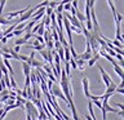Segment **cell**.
<instances>
[{"instance_id": "cell-17", "label": "cell", "mask_w": 124, "mask_h": 120, "mask_svg": "<svg viewBox=\"0 0 124 120\" xmlns=\"http://www.w3.org/2000/svg\"><path fill=\"white\" fill-rule=\"evenodd\" d=\"M75 17L78 18V21H79L80 23H83L85 21V17H84V14L83 13H80L79 10H76V13H75Z\"/></svg>"}, {"instance_id": "cell-9", "label": "cell", "mask_w": 124, "mask_h": 120, "mask_svg": "<svg viewBox=\"0 0 124 120\" xmlns=\"http://www.w3.org/2000/svg\"><path fill=\"white\" fill-rule=\"evenodd\" d=\"M98 60H100V54H98V53L93 54L91 60H88V66H89V67H92V66H94V63H96V62L98 61Z\"/></svg>"}, {"instance_id": "cell-37", "label": "cell", "mask_w": 124, "mask_h": 120, "mask_svg": "<svg viewBox=\"0 0 124 120\" xmlns=\"http://www.w3.org/2000/svg\"><path fill=\"white\" fill-rule=\"evenodd\" d=\"M0 79H3V72L0 71Z\"/></svg>"}, {"instance_id": "cell-27", "label": "cell", "mask_w": 124, "mask_h": 120, "mask_svg": "<svg viewBox=\"0 0 124 120\" xmlns=\"http://www.w3.org/2000/svg\"><path fill=\"white\" fill-rule=\"evenodd\" d=\"M69 63H70V67H72L74 70H76V62H75V60H72V58H71V60L69 61Z\"/></svg>"}, {"instance_id": "cell-20", "label": "cell", "mask_w": 124, "mask_h": 120, "mask_svg": "<svg viewBox=\"0 0 124 120\" xmlns=\"http://www.w3.org/2000/svg\"><path fill=\"white\" fill-rule=\"evenodd\" d=\"M44 25H43V22H40V26H39V29H38V31H36V35H44Z\"/></svg>"}, {"instance_id": "cell-1", "label": "cell", "mask_w": 124, "mask_h": 120, "mask_svg": "<svg viewBox=\"0 0 124 120\" xmlns=\"http://www.w3.org/2000/svg\"><path fill=\"white\" fill-rule=\"evenodd\" d=\"M25 110H26V114L27 115H30L31 118H36L38 119V116H39V110L36 108V106L31 102V101L27 99L26 102H25Z\"/></svg>"}, {"instance_id": "cell-12", "label": "cell", "mask_w": 124, "mask_h": 120, "mask_svg": "<svg viewBox=\"0 0 124 120\" xmlns=\"http://www.w3.org/2000/svg\"><path fill=\"white\" fill-rule=\"evenodd\" d=\"M114 71L118 74V76L120 77V79H123V68H122V66H119L118 63L114 65Z\"/></svg>"}, {"instance_id": "cell-35", "label": "cell", "mask_w": 124, "mask_h": 120, "mask_svg": "<svg viewBox=\"0 0 124 120\" xmlns=\"http://www.w3.org/2000/svg\"><path fill=\"white\" fill-rule=\"evenodd\" d=\"M85 119H87V120H93L91 116H88V115H85Z\"/></svg>"}, {"instance_id": "cell-3", "label": "cell", "mask_w": 124, "mask_h": 120, "mask_svg": "<svg viewBox=\"0 0 124 120\" xmlns=\"http://www.w3.org/2000/svg\"><path fill=\"white\" fill-rule=\"evenodd\" d=\"M48 93H49L50 96H53V97H58V98H61L62 101L67 102V101H66V98H65V96H63V93H62L61 87H60V85H57V83H53L52 88L49 89V92H48Z\"/></svg>"}, {"instance_id": "cell-28", "label": "cell", "mask_w": 124, "mask_h": 120, "mask_svg": "<svg viewBox=\"0 0 124 120\" xmlns=\"http://www.w3.org/2000/svg\"><path fill=\"white\" fill-rule=\"evenodd\" d=\"M71 3H67V4H63V12L66 10V12H69L70 9H71Z\"/></svg>"}, {"instance_id": "cell-22", "label": "cell", "mask_w": 124, "mask_h": 120, "mask_svg": "<svg viewBox=\"0 0 124 120\" xmlns=\"http://www.w3.org/2000/svg\"><path fill=\"white\" fill-rule=\"evenodd\" d=\"M63 12V4L58 3V5L56 7V10H54V13H62Z\"/></svg>"}, {"instance_id": "cell-7", "label": "cell", "mask_w": 124, "mask_h": 120, "mask_svg": "<svg viewBox=\"0 0 124 120\" xmlns=\"http://www.w3.org/2000/svg\"><path fill=\"white\" fill-rule=\"evenodd\" d=\"M30 7H26L25 9H21V10H17V12H10V13H8V18L9 19H12V18H16V17H18V15H21V14H23L25 12L29 9Z\"/></svg>"}, {"instance_id": "cell-4", "label": "cell", "mask_w": 124, "mask_h": 120, "mask_svg": "<svg viewBox=\"0 0 124 120\" xmlns=\"http://www.w3.org/2000/svg\"><path fill=\"white\" fill-rule=\"evenodd\" d=\"M32 13H34V9H32V8H29V9H27L23 14H21V17L18 18V23H19V22H26V21H29V19L32 17Z\"/></svg>"}, {"instance_id": "cell-34", "label": "cell", "mask_w": 124, "mask_h": 120, "mask_svg": "<svg viewBox=\"0 0 124 120\" xmlns=\"http://www.w3.org/2000/svg\"><path fill=\"white\" fill-rule=\"evenodd\" d=\"M116 106H118L119 108H122V110H123V103H116Z\"/></svg>"}, {"instance_id": "cell-6", "label": "cell", "mask_w": 124, "mask_h": 120, "mask_svg": "<svg viewBox=\"0 0 124 120\" xmlns=\"http://www.w3.org/2000/svg\"><path fill=\"white\" fill-rule=\"evenodd\" d=\"M81 84H83V90H84V94L87 98L91 97V93H89V81H88V77H83L81 79Z\"/></svg>"}, {"instance_id": "cell-10", "label": "cell", "mask_w": 124, "mask_h": 120, "mask_svg": "<svg viewBox=\"0 0 124 120\" xmlns=\"http://www.w3.org/2000/svg\"><path fill=\"white\" fill-rule=\"evenodd\" d=\"M13 23H16V22L12 21V19L4 18L3 15H0V25H3V26H10V25H13Z\"/></svg>"}, {"instance_id": "cell-2", "label": "cell", "mask_w": 124, "mask_h": 120, "mask_svg": "<svg viewBox=\"0 0 124 120\" xmlns=\"http://www.w3.org/2000/svg\"><path fill=\"white\" fill-rule=\"evenodd\" d=\"M101 111H102V120H107L106 112H114V114H118L119 112L116 108H112L110 105H108V98H103L102 99V107H101Z\"/></svg>"}, {"instance_id": "cell-36", "label": "cell", "mask_w": 124, "mask_h": 120, "mask_svg": "<svg viewBox=\"0 0 124 120\" xmlns=\"http://www.w3.org/2000/svg\"><path fill=\"white\" fill-rule=\"evenodd\" d=\"M26 120H32V118H31L30 115H27V116H26Z\"/></svg>"}, {"instance_id": "cell-32", "label": "cell", "mask_w": 124, "mask_h": 120, "mask_svg": "<svg viewBox=\"0 0 124 120\" xmlns=\"http://www.w3.org/2000/svg\"><path fill=\"white\" fill-rule=\"evenodd\" d=\"M13 50H14L16 53H19V50H21V46H19V45H16L14 48H13Z\"/></svg>"}, {"instance_id": "cell-5", "label": "cell", "mask_w": 124, "mask_h": 120, "mask_svg": "<svg viewBox=\"0 0 124 120\" xmlns=\"http://www.w3.org/2000/svg\"><path fill=\"white\" fill-rule=\"evenodd\" d=\"M98 68H100V72H101V76H102V80H103V83H105V85H110L111 83H112V80H111V77L106 74V71L103 70V67L102 66H98Z\"/></svg>"}, {"instance_id": "cell-11", "label": "cell", "mask_w": 124, "mask_h": 120, "mask_svg": "<svg viewBox=\"0 0 124 120\" xmlns=\"http://www.w3.org/2000/svg\"><path fill=\"white\" fill-rule=\"evenodd\" d=\"M115 89H116V84L112 81L110 85H107V87H106V92H105V93H111V94H114V93H115Z\"/></svg>"}, {"instance_id": "cell-23", "label": "cell", "mask_w": 124, "mask_h": 120, "mask_svg": "<svg viewBox=\"0 0 124 120\" xmlns=\"http://www.w3.org/2000/svg\"><path fill=\"white\" fill-rule=\"evenodd\" d=\"M58 3H60V1H54V0L52 1V0H49V3H48V7H49V8H52V9L54 10V9H56V7L58 5Z\"/></svg>"}, {"instance_id": "cell-33", "label": "cell", "mask_w": 124, "mask_h": 120, "mask_svg": "<svg viewBox=\"0 0 124 120\" xmlns=\"http://www.w3.org/2000/svg\"><path fill=\"white\" fill-rule=\"evenodd\" d=\"M70 10H71V15H75V13H76L78 9H75L74 7H71V9H70Z\"/></svg>"}, {"instance_id": "cell-38", "label": "cell", "mask_w": 124, "mask_h": 120, "mask_svg": "<svg viewBox=\"0 0 124 120\" xmlns=\"http://www.w3.org/2000/svg\"><path fill=\"white\" fill-rule=\"evenodd\" d=\"M3 107H4V105H3L1 102H0V108H3Z\"/></svg>"}, {"instance_id": "cell-16", "label": "cell", "mask_w": 124, "mask_h": 120, "mask_svg": "<svg viewBox=\"0 0 124 120\" xmlns=\"http://www.w3.org/2000/svg\"><path fill=\"white\" fill-rule=\"evenodd\" d=\"M63 54H65V61L66 62H69L70 60H71V54H70L69 46H67V48H63Z\"/></svg>"}, {"instance_id": "cell-39", "label": "cell", "mask_w": 124, "mask_h": 120, "mask_svg": "<svg viewBox=\"0 0 124 120\" xmlns=\"http://www.w3.org/2000/svg\"><path fill=\"white\" fill-rule=\"evenodd\" d=\"M3 45H4V44H3V43H1V41H0V48H1V46H3Z\"/></svg>"}, {"instance_id": "cell-19", "label": "cell", "mask_w": 124, "mask_h": 120, "mask_svg": "<svg viewBox=\"0 0 124 120\" xmlns=\"http://www.w3.org/2000/svg\"><path fill=\"white\" fill-rule=\"evenodd\" d=\"M27 44H29V41L25 40L23 38H18L17 40H16V45H19V46H21V45H27Z\"/></svg>"}, {"instance_id": "cell-30", "label": "cell", "mask_w": 124, "mask_h": 120, "mask_svg": "<svg viewBox=\"0 0 124 120\" xmlns=\"http://www.w3.org/2000/svg\"><path fill=\"white\" fill-rule=\"evenodd\" d=\"M45 13H46V15L49 17V15L53 13V9H52V8H49V7H45Z\"/></svg>"}, {"instance_id": "cell-21", "label": "cell", "mask_w": 124, "mask_h": 120, "mask_svg": "<svg viewBox=\"0 0 124 120\" xmlns=\"http://www.w3.org/2000/svg\"><path fill=\"white\" fill-rule=\"evenodd\" d=\"M110 41H111V44H112V45H115V46H116V48H122V49H123V43L118 41L116 39H115V40H110Z\"/></svg>"}, {"instance_id": "cell-29", "label": "cell", "mask_w": 124, "mask_h": 120, "mask_svg": "<svg viewBox=\"0 0 124 120\" xmlns=\"http://www.w3.org/2000/svg\"><path fill=\"white\" fill-rule=\"evenodd\" d=\"M31 85V80H30V76H26V80H25V88H29Z\"/></svg>"}, {"instance_id": "cell-18", "label": "cell", "mask_w": 124, "mask_h": 120, "mask_svg": "<svg viewBox=\"0 0 124 120\" xmlns=\"http://www.w3.org/2000/svg\"><path fill=\"white\" fill-rule=\"evenodd\" d=\"M84 8H85V15H84V17H85V21H88V19H91V8L88 7L87 3H85Z\"/></svg>"}, {"instance_id": "cell-24", "label": "cell", "mask_w": 124, "mask_h": 120, "mask_svg": "<svg viewBox=\"0 0 124 120\" xmlns=\"http://www.w3.org/2000/svg\"><path fill=\"white\" fill-rule=\"evenodd\" d=\"M12 34H13V36H21L22 34H25V31L23 30H13Z\"/></svg>"}, {"instance_id": "cell-26", "label": "cell", "mask_w": 124, "mask_h": 120, "mask_svg": "<svg viewBox=\"0 0 124 120\" xmlns=\"http://www.w3.org/2000/svg\"><path fill=\"white\" fill-rule=\"evenodd\" d=\"M53 45H54V46H53V49H56V50H57V49H60L61 46H62V44H61V43L58 41V40H56V41H53Z\"/></svg>"}, {"instance_id": "cell-8", "label": "cell", "mask_w": 124, "mask_h": 120, "mask_svg": "<svg viewBox=\"0 0 124 120\" xmlns=\"http://www.w3.org/2000/svg\"><path fill=\"white\" fill-rule=\"evenodd\" d=\"M22 72L25 76H29L30 72H31V66L27 63V62H23L22 63Z\"/></svg>"}, {"instance_id": "cell-14", "label": "cell", "mask_w": 124, "mask_h": 120, "mask_svg": "<svg viewBox=\"0 0 124 120\" xmlns=\"http://www.w3.org/2000/svg\"><path fill=\"white\" fill-rule=\"evenodd\" d=\"M75 62H76V68H79L80 71H83V70H84V66H85V61L80 60V58H78Z\"/></svg>"}, {"instance_id": "cell-15", "label": "cell", "mask_w": 124, "mask_h": 120, "mask_svg": "<svg viewBox=\"0 0 124 120\" xmlns=\"http://www.w3.org/2000/svg\"><path fill=\"white\" fill-rule=\"evenodd\" d=\"M29 65L31 66V67H36V68L43 67V66H44V63H43V62H39V61H36V60H32Z\"/></svg>"}, {"instance_id": "cell-25", "label": "cell", "mask_w": 124, "mask_h": 120, "mask_svg": "<svg viewBox=\"0 0 124 120\" xmlns=\"http://www.w3.org/2000/svg\"><path fill=\"white\" fill-rule=\"evenodd\" d=\"M70 30L74 31L75 34H81V29H78V27H75V26H70Z\"/></svg>"}, {"instance_id": "cell-13", "label": "cell", "mask_w": 124, "mask_h": 120, "mask_svg": "<svg viewBox=\"0 0 124 120\" xmlns=\"http://www.w3.org/2000/svg\"><path fill=\"white\" fill-rule=\"evenodd\" d=\"M93 54L92 53H89V52H84L83 54H80V56H78V58H80V60H83V61H88V60H91Z\"/></svg>"}, {"instance_id": "cell-31", "label": "cell", "mask_w": 124, "mask_h": 120, "mask_svg": "<svg viewBox=\"0 0 124 120\" xmlns=\"http://www.w3.org/2000/svg\"><path fill=\"white\" fill-rule=\"evenodd\" d=\"M31 38H32V34H31V32H25V36H23L25 40L29 41V39H31Z\"/></svg>"}]
</instances>
